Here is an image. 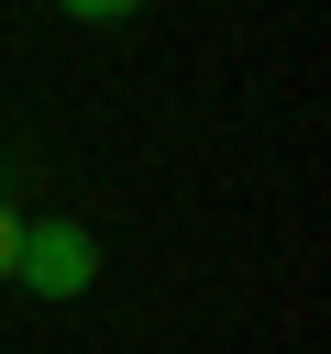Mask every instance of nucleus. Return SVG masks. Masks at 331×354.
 I'll list each match as a JSON object with an SVG mask.
<instances>
[{"instance_id":"7ed1b4c3","label":"nucleus","mask_w":331,"mask_h":354,"mask_svg":"<svg viewBox=\"0 0 331 354\" xmlns=\"http://www.w3.org/2000/svg\"><path fill=\"white\" fill-rule=\"evenodd\" d=\"M11 266H22V221L0 210V277H11Z\"/></svg>"},{"instance_id":"f03ea898","label":"nucleus","mask_w":331,"mask_h":354,"mask_svg":"<svg viewBox=\"0 0 331 354\" xmlns=\"http://www.w3.org/2000/svg\"><path fill=\"white\" fill-rule=\"evenodd\" d=\"M66 11H77V22H121L132 0H66Z\"/></svg>"},{"instance_id":"f257e3e1","label":"nucleus","mask_w":331,"mask_h":354,"mask_svg":"<svg viewBox=\"0 0 331 354\" xmlns=\"http://www.w3.org/2000/svg\"><path fill=\"white\" fill-rule=\"evenodd\" d=\"M22 288H44V299H77L88 277H99V243L77 232V221H22V266H11Z\"/></svg>"}]
</instances>
